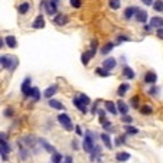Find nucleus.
<instances>
[{
	"instance_id": "nucleus-1",
	"label": "nucleus",
	"mask_w": 163,
	"mask_h": 163,
	"mask_svg": "<svg viewBox=\"0 0 163 163\" xmlns=\"http://www.w3.org/2000/svg\"><path fill=\"white\" fill-rule=\"evenodd\" d=\"M95 140H97V134L91 130H87L85 131V136H84V142H82V149L87 152V153H92L94 149H95Z\"/></svg>"
},
{
	"instance_id": "nucleus-2",
	"label": "nucleus",
	"mask_w": 163,
	"mask_h": 163,
	"mask_svg": "<svg viewBox=\"0 0 163 163\" xmlns=\"http://www.w3.org/2000/svg\"><path fill=\"white\" fill-rule=\"evenodd\" d=\"M16 64H18V61L12 56H9V55H2L0 56V65L3 66V68H6L9 71H13L14 68H16Z\"/></svg>"
},
{
	"instance_id": "nucleus-3",
	"label": "nucleus",
	"mask_w": 163,
	"mask_h": 163,
	"mask_svg": "<svg viewBox=\"0 0 163 163\" xmlns=\"http://www.w3.org/2000/svg\"><path fill=\"white\" fill-rule=\"evenodd\" d=\"M58 121H59V124H61V126H62L66 131H72V129H75V127H74V124H72L71 117H69L68 114H65V113L59 114V116H58Z\"/></svg>"
},
{
	"instance_id": "nucleus-4",
	"label": "nucleus",
	"mask_w": 163,
	"mask_h": 163,
	"mask_svg": "<svg viewBox=\"0 0 163 163\" xmlns=\"http://www.w3.org/2000/svg\"><path fill=\"white\" fill-rule=\"evenodd\" d=\"M30 81H32V79L27 77V78L22 82V88H20V90H22V94H23L25 97H30V95H32V88L33 87H30Z\"/></svg>"
},
{
	"instance_id": "nucleus-5",
	"label": "nucleus",
	"mask_w": 163,
	"mask_h": 163,
	"mask_svg": "<svg viewBox=\"0 0 163 163\" xmlns=\"http://www.w3.org/2000/svg\"><path fill=\"white\" fill-rule=\"evenodd\" d=\"M157 81V74L155 71H147L146 74H144V82L146 84H155Z\"/></svg>"
},
{
	"instance_id": "nucleus-6",
	"label": "nucleus",
	"mask_w": 163,
	"mask_h": 163,
	"mask_svg": "<svg viewBox=\"0 0 163 163\" xmlns=\"http://www.w3.org/2000/svg\"><path fill=\"white\" fill-rule=\"evenodd\" d=\"M56 3L53 2V0H49V2H46V6H45V10L46 13L49 14V16H53V14L56 13Z\"/></svg>"
},
{
	"instance_id": "nucleus-7",
	"label": "nucleus",
	"mask_w": 163,
	"mask_h": 163,
	"mask_svg": "<svg viewBox=\"0 0 163 163\" xmlns=\"http://www.w3.org/2000/svg\"><path fill=\"white\" fill-rule=\"evenodd\" d=\"M32 27L33 29H43L45 27V20H43V16L42 14H38L35 20H33L32 23Z\"/></svg>"
},
{
	"instance_id": "nucleus-8",
	"label": "nucleus",
	"mask_w": 163,
	"mask_h": 163,
	"mask_svg": "<svg viewBox=\"0 0 163 163\" xmlns=\"http://www.w3.org/2000/svg\"><path fill=\"white\" fill-rule=\"evenodd\" d=\"M137 10H139V9H137L136 6H129L127 9H126V10H124V19H126V20H130L131 18H134V16H136V13H137Z\"/></svg>"
},
{
	"instance_id": "nucleus-9",
	"label": "nucleus",
	"mask_w": 163,
	"mask_h": 163,
	"mask_svg": "<svg viewBox=\"0 0 163 163\" xmlns=\"http://www.w3.org/2000/svg\"><path fill=\"white\" fill-rule=\"evenodd\" d=\"M117 66V61L114 58H105L104 62H103V68H105V69H108V71H111V69H114Z\"/></svg>"
},
{
	"instance_id": "nucleus-10",
	"label": "nucleus",
	"mask_w": 163,
	"mask_h": 163,
	"mask_svg": "<svg viewBox=\"0 0 163 163\" xmlns=\"http://www.w3.org/2000/svg\"><path fill=\"white\" fill-rule=\"evenodd\" d=\"M130 159H131V155L129 152H118L117 155H116V160L120 163L127 162V160H130Z\"/></svg>"
},
{
	"instance_id": "nucleus-11",
	"label": "nucleus",
	"mask_w": 163,
	"mask_h": 163,
	"mask_svg": "<svg viewBox=\"0 0 163 163\" xmlns=\"http://www.w3.org/2000/svg\"><path fill=\"white\" fill-rule=\"evenodd\" d=\"M38 143H39L40 146H42V147H43V149L46 150V152H49V153H55V152H56V149L53 147L52 144L48 143L45 139H38Z\"/></svg>"
},
{
	"instance_id": "nucleus-12",
	"label": "nucleus",
	"mask_w": 163,
	"mask_h": 163,
	"mask_svg": "<svg viewBox=\"0 0 163 163\" xmlns=\"http://www.w3.org/2000/svg\"><path fill=\"white\" fill-rule=\"evenodd\" d=\"M105 110L108 111L113 116H117L118 110H117V104H114L113 101H105Z\"/></svg>"
},
{
	"instance_id": "nucleus-13",
	"label": "nucleus",
	"mask_w": 163,
	"mask_h": 163,
	"mask_svg": "<svg viewBox=\"0 0 163 163\" xmlns=\"http://www.w3.org/2000/svg\"><path fill=\"white\" fill-rule=\"evenodd\" d=\"M136 20L137 22H140V23H146V22H147V12L139 9L137 13H136Z\"/></svg>"
},
{
	"instance_id": "nucleus-14",
	"label": "nucleus",
	"mask_w": 163,
	"mask_h": 163,
	"mask_svg": "<svg viewBox=\"0 0 163 163\" xmlns=\"http://www.w3.org/2000/svg\"><path fill=\"white\" fill-rule=\"evenodd\" d=\"M129 108H130V107L126 104L124 101H117V110H118V113H120L121 116H127Z\"/></svg>"
},
{
	"instance_id": "nucleus-15",
	"label": "nucleus",
	"mask_w": 163,
	"mask_h": 163,
	"mask_svg": "<svg viewBox=\"0 0 163 163\" xmlns=\"http://www.w3.org/2000/svg\"><path fill=\"white\" fill-rule=\"evenodd\" d=\"M56 92H58V87H56V85H51V87H48V88L45 90L43 95H45V98L51 100V97H52V95H55Z\"/></svg>"
},
{
	"instance_id": "nucleus-16",
	"label": "nucleus",
	"mask_w": 163,
	"mask_h": 163,
	"mask_svg": "<svg viewBox=\"0 0 163 163\" xmlns=\"http://www.w3.org/2000/svg\"><path fill=\"white\" fill-rule=\"evenodd\" d=\"M123 75H124V77H126L127 79H133L134 77H136V72L133 71V69H131L129 65H124V66H123Z\"/></svg>"
},
{
	"instance_id": "nucleus-17",
	"label": "nucleus",
	"mask_w": 163,
	"mask_h": 163,
	"mask_svg": "<svg viewBox=\"0 0 163 163\" xmlns=\"http://www.w3.org/2000/svg\"><path fill=\"white\" fill-rule=\"evenodd\" d=\"M72 103H74V105H75V107H77V108H78L79 111H81V113H84V114H87V105L85 104H82V103H81V100H79L78 97H75L74 98V100H72Z\"/></svg>"
},
{
	"instance_id": "nucleus-18",
	"label": "nucleus",
	"mask_w": 163,
	"mask_h": 163,
	"mask_svg": "<svg viewBox=\"0 0 163 163\" xmlns=\"http://www.w3.org/2000/svg\"><path fill=\"white\" fill-rule=\"evenodd\" d=\"M100 139L103 140V143H104V146L107 147L108 150L113 149V143H111V137L107 134V133H103L101 136H100Z\"/></svg>"
},
{
	"instance_id": "nucleus-19",
	"label": "nucleus",
	"mask_w": 163,
	"mask_h": 163,
	"mask_svg": "<svg viewBox=\"0 0 163 163\" xmlns=\"http://www.w3.org/2000/svg\"><path fill=\"white\" fill-rule=\"evenodd\" d=\"M92 56H94V52L90 49V51H87V52H84L81 55V62H82L84 65H88V62H90V59H91Z\"/></svg>"
},
{
	"instance_id": "nucleus-20",
	"label": "nucleus",
	"mask_w": 163,
	"mask_h": 163,
	"mask_svg": "<svg viewBox=\"0 0 163 163\" xmlns=\"http://www.w3.org/2000/svg\"><path fill=\"white\" fill-rule=\"evenodd\" d=\"M48 104H49V107H52L55 110H64V104L61 101H58V100H55V98H51L48 101Z\"/></svg>"
},
{
	"instance_id": "nucleus-21",
	"label": "nucleus",
	"mask_w": 163,
	"mask_h": 163,
	"mask_svg": "<svg viewBox=\"0 0 163 163\" xmlns=\"http://www.w3.org/2000/svg\"><path fill=\"white\" fill-rule=\"evenodd\" d=\"M5 42H6V45L9 46V48H16V46H18V40H16V38H14L13 35L6 36V38H5Z\"/></svg>"
},
{
	"instance_id": "nucleus-22",
	"label": "nucleus",
	"mask_w": 163,
	"mask_h": 163,
	"mask_svg": "<svg viewBox=\"0 0 163 163\" xmlns=\"http://www.w3.org/2000/svg\"><path fill=\"white\" fill-rule=\"evenodd\" d=\"M53 22H55V25H65V23H68V18H66L65 14L59 13V14H56V16H55Z\"/></svg>"
},
{
	"instance_id": "nucleus-23",
	"label": "nucleus",
	"mask_w": 163,
	"mask_h": 163,
	"mask_svg": "<svg viewBox=\"0 0 163 163\" xmlns=\"http://www.w3.org/2000/svg\"><path fill=\"white\" fill-rule=\"evenodd\" d=\"M150 26L157 27V29L163 27V19L162 18H152V19H150Z\"/></svg>"
},
{
	"instance_id": "nucleus-24",
	"label": "nucleus",
	"mask_w": 163,
	"mask_h": 163,
	"mask_svg": "<svg viewBox=\"0 0 163 163\" xmlns=\"http://www.w3.org/2000/svg\"><path fill=\"white\" fill-rule=\"evenodd\" d=\"M130 90V85L129 84H121L118 85V90H117V94L120 95V97H124L126 94H127V91Z\"/></svg>"
},
{
	"instance_id": "nucleus-25",
	"label": "nucleus",
	"mask_w": 163,
	"mask_h": 163,
	"mask_svg": "<svg viewBox=\"0 0 163 163\" xmlns=\"http://www.w3.org/2000/svg\"><path fill=\"white\" fill-rule=\"evenodd\" d=\"M116 46V43H113V42H108V43H105L103 48H101V55H107V53H110L113 51V48Z\"/></svg>"
},
{
	"instance_id": "nucleus-26",
	"label": "nucleus",
	"mask_w": 163,
	"mask_h": 163,
	"mask_svg": "<svg viewBox=\"0 0 163 163\" xmlns=\"http://www.w3.org/2000/svg\"><path fill=\"white\" fill-rule=\"evenodd\" d=\"M29 9H30V5H29L27 2H25V3H22V5L18 7V12H19L20 14H26L27 12H29Z\"/></svg>"
},
{
	"instance_id": "nucleus-27",
	"label": "nucleus",
	"mask_w": 163,
	"mask_h": 163,
	"mask_svg": "<svg viewBox=\"0 0 163 163\" xmlns=\"http://www.w3.org/2000/svg\"><path fill=\"white\" fill-rule=\"evenodd\" d=\"M64 157H65V156H62L61 153L55 152V153H52V156H51V162H52V163H62Z\"/></svg>"
},
{
	"instance_id": "nucleus-28",
	"label": "nucleus",
	"mask_w": 163,
	"mask_h": 163,
	"mask_svg": "<svg viewBox=\"0 0 163 163\" xmlns=\"http://www.w3.org/2000/svg\"><path fill=\"white\" fill-rule=\"evenodd\" d=\"M124 130H126V134H133V136L139 133V129H137V127H133L130 124H126V126H124Z\"/></svg>"
},
{
	"instance_id": "nucleus-29",
	"label": "nucleus",
	"mask_w": 163,
	"mask_h": 163,
	"mask_svg": "<svg viewBox=\"0 0 163 163\" xmlns=\"http://www.w3.org/2000/svg\"><path fill=\"white\" fill-rule=\"evenodd\" d=\"M23 140H25V144H26L27 147H33L35 143H38V140H36L35 137H32V136H26Z\"/></svg>"
},
{
	"instance_id": "nucleus-30",
	"label": "nucleus",
	"mask_w": 163,
	"mask_h": 163,
	"mask_svg": "<svg viewBox=\"0 0 163 163\" xmlns=\"http://www.w3.org/2000/svg\"><path fill=\"white\" fill-rule=\"evenodd\" d=\"M95 74H97V75H100V77H110L111 72L108 71V69H105V68H103V66H101V68H97V69H95Z\"/></svg>"
},
{
	"instance_id": "nucleus-31",
	"label": "nucleus",
	"mask_w": 163,
	"mask_h": 163,
	"mask_svg": "<svg viewBox=\"0 0 163 163\" xmlns=\"http://www.w3.org/2000/svg\"><path fill=\"white\" fill-rule=\"evenodd\" d=\"M140 113H142L143 116H150V114L153 113V108H152L150 105H142V107H140Z\"/></svg>"
},
{
	"instance_id": "nucleus-32",
	"label": "nucleus",
	"mask_w": 163,
	"mask_h": 163,
	"mask_svg": "<svg viewBox=\"0 0 163 163\" xmlns=\"http://www.w3.org/2000/svg\"><path fill=\"white\" fill-rule=\"evenodd\" d=\"M153 9L156 10V12H163V0H155V3H153Z\"/></svg>"
},
{
	"instance_id": "nucleus-33",
	"label": "nucleus",
	"mask_w": 163,
	"mask_h": 163,
	"mask_svg": "<svg viewBox=\"0 0 163 163\" xmlns=\"http://www.w3.org/2000/svg\"><path fill=\"white\" fill-rule=\"evenodd\" d=\"M108 5H110V7L113 9V10H118L120 6H121L120 0H110V2H108Z\"/></svg>"
},
{
	"instance_id": "nucleus-34",
	"label": "nucleus",
	"mask_w": 163,
	"mask_h": 163,
	"mask_svg": "<svg viewBox=\"0 0 163 163\" xmlns=\"http://www.w3.org/2000/svg\"><path fill=\"white\" fill-rule=\"evenodd\" d=\"M30 97H32L35 101H39L40 92H39V90H38V87H33L32 88V95H30Z\"/></svg>"
},
{
	"instance_id": "nucleus-35",
	"label": "nucleus",
	"mask_w": 163,
	"mask_h": 163,
	"mask_svg": "<svg viewBox=\"0 0 163 163\" xmlns=\"http://www.w3.org/2000/svg\"><path fill=\"white\" fill-rule=\"evenodd\" d=\"M19 150H20V156H22V159H23V160H26L29 153H27V150L23 147V144H22V143H19Z\"/></svg>"
},
{
	"instance_id": "nucleus-36",
	"label": "nucleus",
	"mask_w": 163,
	"mask_h": 163,
	"mask_svg": "<svg viewBox=\"0 0 163 163\" xmlns=\"http://www.w3.org/2000/svg\"><path fill=\"white\" fill-rule=\"evenodd\" d=\"M78 98L81 100V103H82V104H85V105H88L90 103H91V100H90V97H88V95H85V94H79Z\"/></svg>"
},
{
	"instance_id": "nucleus-37",
	"label": "nucleus",
	"mask_w": 163,
	"mask_h": 163,
	"mask_svg": "<svg viewBox=\"0 0 163 163\" xmlns=\"http://www.w3.org/2000/svg\"><path fill=\"white\" fill-rule=\"evenodd\" d=\"M130 101H131V107L133 108H139V95H134Z\"/></svg>"
},
{
	"instance_id": "nucleus-38",
	"label": "nucleus",
	"mask_w": 163,
	"mask_h": 163,
	"mask_svg": "<svg viewBox=\"0 0 163 163\" xmlns=\"http://www.w3.org/2000/svg\"><path fill=\"white\" fill-rule=\"evenodd\" d=\"M147 92H149L150 95H157V94H159V88H157V87H155V85H152Z\"/></svg>"
},
{
	"instance_id": "nucleus-39",
	"label": "nucleus",
	"mask_w": 163,
	"mask_h": 163,
	"mask_svg": "<svg viewBox=\"0 0 163 163\" xmlns=\"http://www.w3.org/2000/svg\"><path fill=\"white\" fill-rule=\"evenodd\" d=\"M121 121L126 124H131L133 123V117H131V116H123V117H121Z\"/></svg>"
},
{
	"instance_id": "nucleus-40",
	"label": "nucleus",
	"mask_w": 163,
	"mask_h": 163,
	"mask_svg": "<svg viewBox=\"0 0 163 163\" xmlns=\"http://www.w3.org/2000/svg\"><path fill=\"white\" fill-rule=\"evenodd\" d=\"M69 3H71V6L75 7V9H79V7H81V0H69Z\"/></svg>"
},
{
	"instance_id": "nucleus-41",
	"label": "nucleus",
	"mask_w": 163,
	"mask_h": 163,
	"mask_svg": "<svg viewBox=\"0 0 163 163\" xmlns=\"http://www.w3.org/2000/svg\"><path fill=\"white\" fill-rule=\"evenodd\" d=\"M13 116H14L13 108H10V107H9V108L5 110V117H13Z\"/></svg>"
},
{
	"instance_id": "nucleus-42",
	"label": "nucleus",
	"mask_w": 163,
	"mask_h": 163,
	"mask_svg": "<svg viewBox=\"0 0 163 163\" xmlns=\"http://www.w3.org/2000/svg\"><path fill=\"white\" fill-rule=\"evenodd\" d=\"M124 40H129V38H127V36H123V35H120V36L117 38V43H116V45H120V43L124 42Z\"/></svg>"
},
{
	"instance_id": "nucleus-43",
	"label": "nucleus",
	"mask_w": 163,
	"mask_h": 163,
	"mask_svg": "<svg viewBox=\"0 0 163 163\" xmlns=\"http://www.w3.org/2000/svg\"><path fill=\"white\" fill-rule=\"evenodd\" d=\"M71 146H72V149H74V150H78L79 149V144H78V142H77V140H72Z\"/></svg>"
},
{
	"instance_id": "nucleus-44",
	"label": "nucleus",
	"mask_w": 163,
	"mask_h": 163,
	"mask_svg": "<svg viewBox=\"0 0 163 163\" xmlns=\"http://www.w3.org/2000/svg\"><path fill=\"white\" fill-rule=\"evenodd\" d=\"M97 46H98V42H97V40H94V42L91 43V51L94 53H95V51H97Z\"/></svg>"
},
{
	"instance_id": "nucleus-45",
	"label": "nucleus",
	"mask_w": 163,
	"mask_h": 163,
	"mask_svg": "<svg viewBox=\"0 0 163 163\" xmlns=\"http://www.w3.org/2000/svg\"><path fill=\"white\" fill-rule=\"evenodd\" d=\"M75 133H77L78 136H84V133H82V130H81L79 126H75Z\"/></svg>"
},
{
	"instance_id": "nucleus-46",
	"label": "nucleus",
	"mask_w": 163,
	"mask_h": 163,
	"mask_svg": "<svg viewBox=\"0 0 163 163\" xmlns=\"http://www.w3.org/2000/svg\"><path fill=\"white\" fill-rule=\"evenodd\" d=\"M103 127H104L105 130H107V129H110V127H111V121H108V120H105L104 123H103Z\"/></svg>"
},
{
	"instance_id": "nucleus-47",
	"label": "nucleus",
	"mask_w": 163,
	"mask_h": 163,
	"mask_svg": "<svg viewBox=\"0 0 163 163\" xmlns=\"http://www.w3.org/2000/svg\"><path fill=\"white\" fill-rule=\"evenodd\" d=\"M140 2H142V3H144V5H146V6H152V5H153V3H155V2H153V0H140Z\"/></svg>"
},
{
	"instance_id": "nucleus-48",
	"label": "nucleus",
	"mask_w": 163,
	"mask_h": 163,
	"mask_svg": "<svg viewBox=\"0 0 163 163\" xmlns=\"http://www.w3.org/2000/svg\"><path fill=\"white\" fill-rule=\"evenodd\" d=\"M62 163H72V157L71 156H65L64 157V160H62Z\"/></svg>"
},
{
	"instance_id": "nucleus-49",
	"label": "nucleus",
	"mask_w": 163,
	"mask_h": 163,
	"mask_svg": "<svg viewBox=\"0 0 163 163\" xmlns=\"http://www.w3.org/2000/svg\"><path fill=\"white\" fill-rule=\"evenodd\" d=\"M157 36H159L160 39H163V27H160V29H157Z\"/></svg>"
},
{
	"instance_id": "nucleus-50",
	"label": "nucleus",
	"mask_w": 163,
	"mask_h": 163,
	"mask_svg": "<svg viewBox=\"0 0 163 163\" xmlns=\"http://www.w3.org/2000/svg\"><path fill=\"white\" fill-rule=\"evenodd\" d=\"M5 43H6V42H5V40H3V38H0V49H2V48H3V45H5Z\"/></svg>"
},
{
	"instance_id": "nucleus-51",
	"label": "nucleus",
	"mask_w": 163,
	"mask_h": 163,
	"mask_svg": "<svg viewBox=\"0 0 163 163\" xmlns=\"http://www.w3.org/2000/svg\"><path fill=\"white\" fill-rule=\"evenodd\" d=\"M53 2H55V3H56V5H58V2H59V0H53Z\"/></svg>"
}]
</instances>
